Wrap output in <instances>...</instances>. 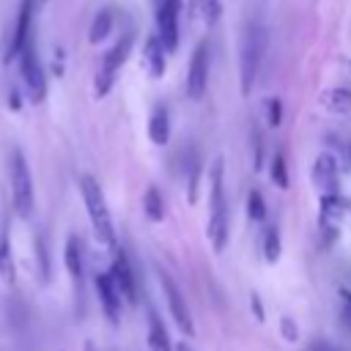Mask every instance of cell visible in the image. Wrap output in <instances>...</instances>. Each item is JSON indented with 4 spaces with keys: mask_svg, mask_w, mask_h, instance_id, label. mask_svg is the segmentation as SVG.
<instances>
[{
    "mask_svg": "<svg viewBox=\"0 0 351 351\" xmlns=\"http://www.w3.org/2000/svg\"><path fill=\"white\" fill-rule=\"evenodd\" d=\"M206 88H208V44L200 41L192 52V60H189V74H186V93L189 99H203L206 96Z\"/></svg>",
    "mask_w": 351,
    "mask_h": 351,
    "instance_id": "obj_9",
    "label": "cell"
},
{
    "mask_svg": "<svg viewBox=\"0 0 351 351\" xmlns=\"http://www.w3.org/2000/svg\"><path fill=\"white\" fill-rule=\"evenodd\" d=\"M148 351H170V335L156 310H148Z\"/></svg>",
    "mask_w": 351,
    "mask_h": 351,
    "instance_id": "obj_17",
    "label": "cell"
},
{
    "mask_svg": "<svg viewBox=\"0 0 351 351\" xmlns=\"http://www.w3.org/2000/svg\"><path fill=\"white\" fill-rule=\"evenodd\" d=\"M63 261L69 269V277L74 282L77 296H82V280H85V261H82V241L77 233L66 236V247H63Z\"/></svg>",
    "mask_w": 351,
    "mask_h": 351,
    "instance_id": "obj_13",
    "label": "cell"
},
{
    "mask_svg": "<svg viewBox=\"0 0 351 351\" xmlns=\"http://www.w3.org/2000/svg\"><path fill=\"white\" fill-rule=\"evenodd\" d=\"M80 189H82V200L88 208V219L93 228V236L99 244L104 247H115V228H112V217L107 208V197L99 186V181L93 176H82L80 178Z\"/></svg>",
    "mask_w": 351,
    "mask_h": 351,
    "instance_id": "obj_2",
    "label": "cell"
},
{
    "mask_svg": "<svg viewBox=\"0 0 351 351\" xmlns=\"http://www.w3.org/2000/svg\"><path fill=\"white\" fill-rule=\"evenodd\" d=\"M266 52V30L261 22H250L244 27L241 36V49H239V82H241V93L250 96L258 71H261V60Z\"/></svg>",
    "mask_w": 351,
    "mask_h": 351,
    "instance_id": "obj_3",
    "label": "cell"
},
{
    "mask_svg": "<svg viewBox=\"0 0 351 351\" xmlns=\"http://www.w3.org/2000/svg\"><path fill=\"white\" fill-rule=\"evenodd\" d=\"M36 250H38V261H41V277H49V261H47V244L44 236H36Z\"/></svg>",
    "mask_w": 351,
    "mask_h": 351,
    "instance_id": "obj_29",
    "label": "cell"
},
{
    "mask_svg": "<svg viewBox=\"0 0 351 351\" xmlns=\"http://www.w3.org/2000/svg\"><path fill=\"white\" fill-rule=\"evenodd\" d=\"M110 30H112V11H110V8H101V11L93 16V22H90L88 41H90V44H99L101 38L110 36Z\"/></svg>",
    "mask_w": 351,
    "mask_h": 351,
    "instance_id": "obj_21",
    "label": "cell"
},
{
    "mask_svg": "<svg viewBox=\"0 0 351 351\" xmlns=\"http://www.w3.org/2000/svg\"><path fill=\"white\" fill-rule=\"evenodd\" d=\"M176 351H189V348H186V343H181V346H178Z\"/></svg>",
    "mask_w": 351,
    "mask_h": 351,
    "instance_id": "obj_34",
    "label": "cell"
},
{
    "mask_svg": "<svg viewBox=\"0 0 351 351\" xmlns=\"http://www.w3.org/2000/svg\"><path fill=\"white\" fill-rule=\"evenodd\" d=\"M266 121L269 126H280L282 123V101L280 99H266Z\"/></svg>",
    "mask_w": 351,
    "mask_h": 351,
    "instance_id": "obj_27",
    "label": "cell"
},
{
    "mask_svg": "<svg viewBox=\"0 0 351 351\" xmlns=\"http://www.w3.org/2000/svg\"><path fill=\"white\" fill-rule=\"evenodd\" d=\"M148 137L154 145H165L170 140V112L167 107H154L151 110V118H148Z\"/></svg>",
    "mask_w": 351,
    "mask_h": 351,
    "instance_id": "obj_16",
    "label": "cell"
},
{
    "mask_svg": "<svg viewBox=\"0 0 351 351\" xmlns=\"http://www.w3.org/2000/svg\"><path fill=\"white\" fill-rule=\"evenodd\" d=\"M321 104L332 112H340V115H348L351 112V90L346 88H329L321 93Z\"/></svg>",
    "mask_w": 351,
    "mask_h": 351,
    "instance_id": "obj_19",
    "label": "cell"
},
{
    "mask_svg": "<svg viewBox=\"0 0 351 351\" xmlns=\"http://www.w3.org/2000/svg\"><path fill=\"white\" fill-rule=\"evenodd\" d=\"M186 167H189V178H186L189 203H195V200H197V181H200V170H203V165H200V154H197V148H195V145L189 148V156H186Z\"/></svg>",
    "mask_w": 351,
    "mask_h": 351,
    "instance_id": "obj_22",
    "label": "cell"
},
{
    "mask_svg": "<svg viewBox=\"0 0 351 351\" xmlns=\"http://www.w3.org/2000/svg\"><path fill=\"white\" fill-rule=\"evenodd\" d=\"M143 63H145V69H148V74L154 80H159L165 74V69H167V49H165L159 36H148L145 38V44H143Z\"/></svg>",
    "mask_w": 351,
    "mask_h": 351,
    "instance_id": "obj_15",
    "label": "cell"
},
{
    "mask_svg": "<svg viewBox=\"0 0 351 351\" xmlns=\"http://www.w3.org/2000/svg\"><path fill=\"white\" fill-rule=\"evenodd\" d=\"M252 307H255V315H258V321H263V307H261V299H258V293H252Z\"/></svg>",
    "mask_w": 351,
    "mask_h": 351,
    "instance_id": "obj_31",
    "label": "cell"
},
{
    "mask_svg": "<svg viewBox=\"0 0 351 351\" xmlns=\"http://www.w3.org/2000/svg\"><path fill=\"white\" fill-rule=\"evenodd\" d=\"M247 214H250L252 222H263L266 219V200H263V195L258 189H252L247 195Z\"/></svg>",
    "mask_w": 351,
    "mask_h": 351,
    "instance_id": "obj_25",
    "label": "cell"
},
{
    "mask_svg": "<svg viewBox=\"0 0 351 351\" xmlns=\"http://www.w3.org/2000/svg\"><path fill=\"white\" fill-rule=\"evenodd\" d=\"M132 41H134V36L132 33H123L107 49V55L101 58V66H99V74H96V96H107L110 93V88L115 82V74L121 71V66L126 63V58L132 52Z\"/></svg>",
    "mask_w": 351,
    "mask_h": 351,
    "instance_id": "obj_6",
    "label": "cell"
},
{
    "mask_svg": "<svg viewBox=\"0 0 351 351\" xmlns=\"http://www.w3.org/2000/svg\"><path fill=\"white\" fill-rule=\"evenodd\" d=\"M348 156H351V148H348Z\"/></svg>",
    "mask_w": 351,
    "mask_h": 351,
    "instance_id": "obj_36",
    "label": "cell"
},
{
    "mask_svg": "<svg viewBox=\"0 0 351 351\" xmlns=\"http://www.w3.org/2000/svg\"><path fill=\"white\" fill-rule=\"evenodd\" d=\"M313 351H337V348H335V346H329V343H318Z\"/></svg>",
    "mask_w": 351,
    "mask_h": 351,
    "instance_id": "obj_33",
    "label": "cell"
},
{
    "mask_svg": "<svg viewBox=\"0 0 351 351\" xmlns=\"http://www.w3.org/2000/svg\"><path fill=\"white\" fill-rule=\"evenodd\" d=\"M178 16H181V0H162L156 11V36L162 38L167 55L178 49Z\"/></svg>",
    "mask_w": 351,
    "mask_h": 351,
    "instance_id": "obj_8",
    "label": "cell"
},
{
    "mask_svg": "<svg viewBox=\"0 0 351 351\" xmlns=\"http://www.w3.org/2000/svg\"><path fill=\"white\" fill-rule=\"evenodd\" d=\"M280 250H282L280 230L271 225V228H266V233H263V255H266V261H269V263H277V261H280Z\"/></svg>",
    "mask_w": 351,
    "mask_h": 351,
    "instance_id": "obj_23",
    "label": "cell"
},
{
    "mask_svg": "<svg viewBox=\"0 0 351 351\" xmlns=\"http://www.w3.org/2000/svg\"><path fill=\"white\" fill-rule=\"evenodd\" d=\"M337 159L332 154H318L315 156V167H313V178L315 184L324 189V195H337Z\"/></svg>",
    "mask_w": 351,
    "mask_h": 351,
    "instance_id": "obj_14",
    "label": "cell"
},
{
    "mask_svg": "<svg viewBox=\"0 0 351 351\" xmlns=\"http://www.w3.org/2000/svg\"><path fill=\"white\" fill-rule=\"evenodd\" d=\"M189 11L197 22H203L206 27L217 25L222 16V3L219 0H189Z\"/></svg>",
    "mask_w": 351,
    "mask_h": 351,
    "instance_id": "obj_18",
    "label": "cell"
},
{
    "mask_svg": "<svg viewBox=\"0 0 351 351\" xmlns=\"http://www.w3.org/2000/svg\"><path fill=\"white\" fill-rule=\"evenodd\" d=\"M30 27H33V0H22L19 11H16V22L11 30V38L5 44V55L3 60L8 63L11 58H19V52L25 49V44L30 41Z\"/></svg>",
    "mask_w": 351,
    "mask_h": 351,
    "instance_id": "obj_10",
    "label": "cell"
},
{
    "mask_svg": "<svg viewBox=\"0 0 351 351\" xmlns=\"http://www.w3.org/2000/svg\"><path fill=\"white\" fill-rule=\"evenodd\" d=\"M159 285H162V291H165L167 310H170V315H173L176 326H178L186 337H192V335H195V324H192V315H189V307H186L184 293L178 291V285L173 282V277H170V274H165V271H159Z\"/></svg>",
    "mask_w": 351,
    "mask_h": 351,
    "instance_id": "obj_7",
    "label": "cell"
},
{
    "mask_svg": "<svg viewBox=\"0 0 351 351\" xmlns=\"http://www.w3.org/2000/svg\"><path fill=\"white\" fill-rule=\"evenodd\" d=\"M8 170H11V200H14V208L19 217H30L33 214V178H30V170H27V162L22 156L19 148L11 151L8 156Z\"/></svg>",
    "mask_w": 351,
    "mask_h": 351,
    "instance_id": "obj_4",
    "label": "cell"
},
{
    "mask_svg": "<svg viewBox=\"0 0 351 351\" xmlns=\"http://www.w3.org/2000/svg\"><path fill=\"white\" fill-rule=\"evenodd\" d=\"M85 351H96V348H93V343H85Z\"/></svg>",
    "mask_w": 351,
    "mask_h": 351,
    "instance_id": "obj_35",
    "label": "cell"
},
{
    "mask_svg": "<svg viewBox=\"0 0 351 351\" xmlns=\"http://www.w3.org/2000/svg\"><path fill=\"white\" fill-rule=\"evenodd\" d=\"M143 211L151 222H162L165 219V197L159 195L156 186H148L145 195H143Z\"/></svg>",
    "mask_w": 351,
    "mask_h": 351,
    "instance_id": "obj_20",
    "label": "cell"
},
{
    "mask_svg": "<svg viewBox=\"0 0 351 351\" xmlns=\"http://www.w3.org/2000/svg\"><path fill=\"white\" fill-rule=\"evenodd\" d=\"M250 137H252V148H255V154H252V167L261 170V162H263V134H261V126H258V123H252Z\"/></svg>",
    "mask_w": 351,
    "mask_h": 351,
    "instance_id": "obj_26",
    "label": "cell"
},
{
    "mask_svg": "<svg viewBox=\"0 0 351 351\" xmlns=\"http://www.w3.org/2000/svg\"><path fill=\"white\" fill-rule=\"evenodd\" d=\"M340 318L346 324V329L351 332V291L340 288Z\"/></svg>",
    "mask_w": 351,
    "mask_h": 351,
    "instance_id": "obj_28",
    "label": "cell"
},
{
    "mask_svg": "<svg viewBox=\"0 0 351 351\" xmlns=\"http://www.w3.org/2000/svg\"><path fill=\"white\" fill-rule=\"evenodd\" d=\"M271 181L280 189H288V165H285V154L282 151H277L271 156Z\"/></svg>",
    "mask_w": 351,
    "mask_h": 351,
    "instance_id": "obj_24",
    "label": "cell"
},
{
    "mask_svg": "<svg viewBox=\"0 0 351 351\" xmlns=\"http://www.w3.org/2000/svg\"><path fill=\"white\" fill-rule=\"evenodd\" d=\"M8 104H11L14 110H19V96H16V90H11V93H8Z\"/></svg>",
    "mask_w": 351,
    "mask_h": 351,
    "instance_id": "obj_32",
    "label": "cell"
},
{
    "mask_svg": "<svg viewBox=\"0 0 351 351\" xmlns=\"http://www.w3.org/2000/svg\"><path fill=\"white\" fill-rule=\"evenodd\" d=\"M19 74H22V85L25 93L33 104H41L47 99V77H44V66L36 49V41H27L25 49L19 52Z\"/></svg>",
    "mask_w": 351,
    "mask_h": 351,
    "instance_id": "obj_5",
    "label": "cell"
},
{
    "mask_svg": "<svg viewBox=\"0 0 351 351\" xmlns=\"http://www.w3.org/2000/svg\"><path fill=\"white\" fill-rule=\"evenodd\" d=\"M280 324H282V335H285V340H288V343H293V340L299 337V329L293 326V321H291V318L285 315V318H282Z\"/></svg>",
    "mask_w": 351,
    "mask_h": 351,
    "instance_id": "obj_30",
    "label": "cell"
},
{
    "mask_svg": "<svg viewBox=\"0 0 351 351\" xmlns=\"http://www.w3.org/2000/svg\"><path fill=\"white\" fill-rule=\"evenodd\" d=\"M211 195H208V222H206V233L208 241L214 247V252H222L228 244V230H230V219H228V200H225V165L222 156L214 159L211 165Z\"/></svg>",
    "mask_w": 351,
    "mask_h": 351,
    "instance_id": "obj_1",
    "label": "cell"
},
{
    "mask_svg": "<svg viewBox=\"0 0 351 351\" xmlns=\"http://www.w3.org/2000/svg\"><path fill=\"white\" fill-rule=\"evenodd\" d=\"M110 277H112L115 288L121 291L123 302L134 304V302H137V280H134V271H132L129 258H126L123 250H115V255H112V266H110Z\"/></svg>",
    "mask_w": 351,
    "mask_h": 351,
    "instance_id": "obj_12",
    "label": "cell"
},
{
    "mask_svg": "<svg viewBox=\"0 0 351 351\" xmlns=\"http://www.w3.org/2000/svg\"><path fill=\"white\" fill-rule=\"evenodd\" d=\"M93 285H96V296H99V304H101L107 321H110L112 326H118V324H121V310H123V296H121V291L115 288L110 271L96 274Z\"/></svg>",
    "mask_w": 351,
    "mask_h": 351,
    "instance_id": "obj_11",
    "label": "cell"
}]
</instances>
